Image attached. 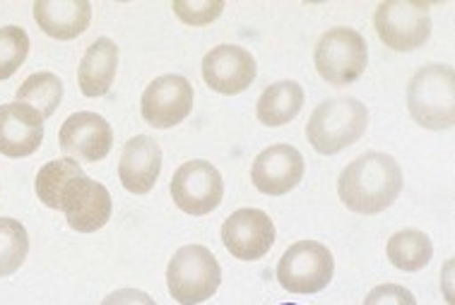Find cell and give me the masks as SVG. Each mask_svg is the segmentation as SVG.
<instances>
[{"instance_id": "obj_13", "label": "cell", "mask_w": 455, "mask_h": 305, "mask_svg": "<svg viewBox=\"0 0 455 305\" xmlns=\"http://www.w3.org/2000/svg\"><path fill=\"white\" fill-rule=\"evenodd\" d=\"M59 145L70 159H80L87 164L107 159V154L114 147V130L107 123V118L92 111H80L68 118L60 125Z\"/></svg>"}, {"instance_id": "obj_14", "label": "cell", "mask_w": 455, "mask_h": 305, "mask_svg": "<svg viewBox=\"0 0 455 305\" xmlns=\"http://www.w3.org/2000/svg\"><path fill=\"white\" fill-rule=\"evenodd\" d=\"M304 157L291 145H273L263 149L253 161L251 181L263 195H287L304 178Z\"/></svg>"}, {"instance_id": "obj_3", "label": "cell", "mask_w": 455, "mask_h": 305, "mask_svg": "<svg viewBox=\"0 0 455 305\" xmlns=\"http://www.w3.org/2000/svg\"><path fill=\"white\" fill-rule=\"evenodd\" d=\"M407 111L427 130H451L455 123V73L446 63L419 67L407 87Z\"/></svg>"}, {"instance_id": "obj_18", "label": "cell", "mask_w": 455, "mask_h": 305, "mask_svg": "<svg viewBox=\"0 0 455 305\" xmlns=\"http://www.w3.org/2000/svg\"><path fill=\"white\" fill-rule=\"evenodd\" d=\"M118 70V46L114 39L101 36L84 51L77 70V84L87 99H100L104 97L111 84L116 80Z\"/></svg>"}, {"instance_id": "obj_1", "label": "cell", "mask_w": 455, "mask_h": 305, "mask_svg": "<svg viewBox=\"0 0 455 305\" xmlns=\"http://www.w3.org/2000/svg\"><path fill=\"white\" fill-rule=\"evenodd\" d=\"M403 168L386 152H366L338 178L342 205L355 215H381L403 192Z\"/></svg>"}, {"instance_id": "obj_21", "label": "cell", "mask_w": 455, "mask_h": 305, "mask_svg": "<svg viewBox=\"0 0 455 305\" xmlns=\"http://www.w3.org/2000/svg\"><path fill=\"white\" fill-rule=\"evenodd\" d=\"M15 97L20 104L32 106L46 121V118L56 113V108L63 101V82H60L59 74L46 73V70L44 73H34L17 87Z\"/></svg>"}, {"instance_id": "obj_28", "label": "cell", "mask_w": 455, "mask_h": 305, "mask_svg": "<svg viewBox=\"0 0 455 305\" xmlns=\"http://www.w3.org/2000/svg\"><path fill=\"white\" fill-rule=\"evenodd\" d=\"M280 305H297V303H280Z\"/></svg>"}, {"instance_id": "obj_23", "label": "cell", "mask_w": 455, "mask_h": 305, "mask_svg": "<svg viewBox=\"0 0 455 305\" xmlns=\"http://www.w3.org/2000/svg\"><path fill=\"white\" fill-rule=\"evenodd\" d=\"M29 255V233L22 223L0 216V279L15 274Z\"/></svg>"}, {"instance_id": "obj_2", "label": "cell", "mask_w": 455, "mask_h": 305, "mask_svg": "<svg viewBox=\"0 0 455 305\" xmlns=\"http://www.w3.org/2000/svg\"><path fill=\"white\" fill-rule=\"evenodd\" d=\"M366 128L369 108L362 101L352 97H332L314 108L307 123V140L318 154L332 157L362 140Z\"/></svg>"}, {"instance_id": "obj_24", "label": "cell", "mask_w": 455, "mask_h": 305, "mask_svg": "<svg viewBox=\"0 0 455 305\" xmlns=\"http://www.w3.org/2000/svg\"><path fill=\"white\" fill-rule=\"evenodd\" d=\"M29 56V34L17 25L0 27V82L25 66Z\"/></svg>"}, {"instance_id": "obj_9", "label": "cell", "mask_w": 455, "mask_h": 305, "mask_svg": "<svg viewBox=\"0 0 455 305\" xmlns=\"http://www.w3.org/2000/svg\"><path fill=\"white\" fill-rule=\"evenodd\" d=\"M60 212L68 226L77 233H94L104 229L114 212L108 190L87 174L77 176L60 192Z\"/></svg>"}, {"instance_id": "obj_26", "label": "cell", "mask_w": 455, "mask_h": 305, "mask_svg": "<svg viewBox=\"0 0 455 305\" xmlns=\"http://www.w3.org/2000/svg\"><path fill=\"white\" fill-rule=\"evenodd\" d=\"M364 305H417V298L412 291L400 284H381L369 291Z\"/></svg>"}, {"instance_id": "obj_12", "label": "cell", "mask_w": 455, "mask_h": 305, "mask_svg": "<svg viewBox=\"0 0 455 305\" xmlns=\"http://www.w3.org/2000/svg\"><path fill=\"white\" fill-rule=\"evenodd\" d=\"M258 63L253 53L236 43H222L207 51L203 59V80L212 91L224 97H236L253 84Z\"/></svg>"}, {"instance_id": "obj_10", "label": "cell", "mask_w": 455, "mask_h": 305, "mask_svg": "<svg viewBox=\"0 0 455 305\" xmlns=\"http://www.w3.org/2000/svg\"><path fill=\"white\" fill-rule=\"evenodd\" d=\"M193 99V87L183 74H162L142 91L140 113L152 128L169 130L191 116Z\"/></svg>"}, {"instance_id": "obj_15", "label": "cell", "mask_w": 455, "mask_h": 305, "mask_svg": "<svg viewBox=\"0 0 455 305\" xmlns=\"http://www.w3.org/2000/svg\"><path fill=\"white\" fill-rule=\"evenodd\" d=\"M44 142V118L27 104L0 106V154L10 159L32 157Z\"/></svg>"}, {"instance_id": "obj_27", "label": "cell", "mask_w": 455, "mask_h": 305, "mask_svg": "<svg viewBox=\"0 0 455 305\" xmlns=\"http://www.w3.org/2000/svg\"><path fill=\"white\" fill-rule=\"evenodd\" d=\"M101 305H157L155 298L145 293L140 289H118L114 293H108Z\"/></svg>"}, {"instance_id": "obj_8", "label": "cell", "mask_w": 455, "mask_h": 305, "mask_svg": "<svg viewBox=\"0 0 455 305\" xmlns=\"http://www.w3.org/2000/svg\"><path fill=\"white\" fill-rule=\"evenodd\" d=\"M224 181L215 164L205 159H193L176 168L172 178V199L191 216H205L222 205Z\"/></svg>"}, {"instance_id": "obj_22", "label": "cell", "mask_w": 455, "mask_h": 305, "mask_svg": "<svg viewBox=\"0 0 455 305\" xmlns=\"http://www.w3.org/2000/svg\"><path fill=\"white\" fill-rule=\"evenodd\" d=\"M84 171L80 168V161L66 157V159H56V161H49L46 166L39 168L36 174V181H34V192L36 198L42 199L44 205L49 209H59L60 207V192L66 188L68 183L83 176Z\"/></svg>"}, {"instance_id": "obj_17", "label": "cell", "mask_w": 455, "mask_h": 305, "mask_svg": "<svg viewBox=\"0 0 455 305\" xmlns=\"http://www.w3.org/2000/svg\"><path fill=\"white\" fill-rule=\"evenodd\" d=\"M34 22L51 39L70 42L87 32L92 22V3L90 0H36Z\"/></svg>"}, {"instance_id": "obj_6", "label": "cell", "mask_w": 455, "mask_h": 305, "mask_svg": "<svg viewBox=\"0 0 455 305\" xmlns=\"http://www.w3.org/2000/svg\"><path fill=\"white\" fill-rule=\"evenodd\" d=\"M429 10L424 0H383L373 15L379 39L397 53L422 49L431 36Z\"/></svg>"}, {"instance_id": "obj_5", "label": "cell", "mask_w": 455, "mask_h": 305, "mask_svg": "<svg viewBox=\"0 0 455 305\" xmlns=\"http://www.w3.org/2000/svg\"><path fill=\"white\" fill-rule=\"evenodd\" d=\"M314 63L318 74L332 87L355 84L369 66L364 36L352 27H332L315 43Z\"/></svg>"}, {"instance_id": "obj_16", "label": "cell", "mask_w": 455, "mask_h": 305, "mask_svg": "<svg viewBox=\"0 0 455 305\" xmlns=\"http://www.w3.org/2000/svg\"><path fill=\"white\" fill-rule=\"evenodd\" d=\"M162 171V147L149 135H135L125 142L118 161V178L132 195H148Z\"/></svg>"}, {"instance_id": "obj_4", "label": "cell", "mask_w": 455, "mask_h": 305, "mask_svg": "<svg viewBox=\"0 0 455 305\" xmlns=\"http://www.w3.org/2000/svg\"><path fill=\"white\" fill-rule=\"evenodd\" d=\"M222 284V267L205 246H183L166 267V286L176 303L198 305L212 298Z\"/></svg>"}, {"instance_id": "obj_7", "label": "cell", "mask_w": 455, "mask_h": 305, "mask_svg": "<svg viewBox=\"0 0 455 305\" xmlns=\"http://www.w3.org/2000/svg\"><path fill=\"white\" fill-rule=\"evenodd\" d=\"M335 274V257L318 240H299L277 262V281L284 291L311 296L323 291Z\"/></svg>"}, {"instance_id": "obj_25", "label": "cell", "mask_w": 455, "mask_h": 305, "mask_svg": "<svg viewBox=\"0 0 455 305\" xmlns=\"http://www.w3.org/2000/svg\"><path fill=\"white\" fill-rule=\"evenodd\" d=\"M172 10L183 25L207 27L224 12V0H174Z\"/></svg>"}, {"instance_id": "obj_19", "label": "cell", "mask_w": 455, "mask_h": 305, "mask_svg": "<svg viewBox=\"0 0 455 305\" xmlns=\"http://www.w3.org/2000/svg\"><path fill=\"white\" fill-rule=\"evenodd\" d=\"M304 87L294 80H280V82L265 87L256 106L258 121L267 128H282L291 123L304 108Z\"/></svg>"}, {"instance_id": "obj_11", "label": "cell", "mask_w": 455, "mask_h": 305, "mask_svg": "<svg viewBox=\"0 0 455 305\" xmlns=\"http://www.w3.org/2000/svg\"><path fill=\"white\" fill-rule=\"evenodd\" d=\"M222 243L236 260H263L275 243V223L263 209L243 207L222 223Z\"/></svg>"}, {"instance_id": "obj_20", "label": "cell", "mask_w": 455, "mask_h": 305, "mask_svg": "<svg viewBox=\"0 0 455 305\" xmlns=\"http://www.w3.org/2000/svg\"><path fill=\"white\" fill-rule=\"evenodd\" d=\"M386 255L400 272H419L434 257V243L419 229H403L388 239Z\"/></svg>"}]
</instances>
